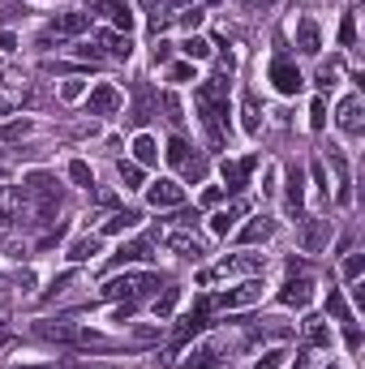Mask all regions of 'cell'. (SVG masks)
<instances>
[{
    "mask_svg": "<svg viewBox=\"0 0 365 369\" xmlns=\"http://www.w3.org/2000/svg\"><path fill=\"white\" fill-rule=\"evenodd\" d=\"M309 301H314V284L309 279H288L284 292H279V305L284 309H305Z\"/></svg>",
    "mask_w": 365,
    "mask_h": 369,
    "instance_id": "obj_11",
    "label": "cell"
},
{
    "mask_svg": "<svg viewBox=\"0 0 365 369\" xmlns=\"http://www.w3.org/2000/svg\"><path fill=\"white\" fill-rule=\"evenodd\" d=\"M116 266H125V262H151V240H129V245H120V249L112 254Z\"/></svg>",
    "mask_w": 365,
    "mask_h": 369,
    "instance_id": "obj_17",
    "label": "cell"
},
{
    "mask_svg": "<svg viewBox=\"0 0 365 369\" xmlns=\"http://www.w3.org/2000/svg\"><path fill=\"white\" fill-rule=\"evenodd\" d=\"M181 52H185L189 60H206V56H211V43H206L202 35H189V39L181 43Z\"/></svg>",
    "mask_w": 365,
    "mask_h": 369,
    "instance_id": "obj_28",
    "label": "cell"
},
{
    "mask_svg": "<svg viewBox=\"0 0 365 369\" xmlns=\"http://www.w3.org/2000/svg\"><path fill=\"white\" fill-rule=\"evenodd\" d=\"M292 369H309V356H301V361H297V365H292Z\"/></svg>",
    "mask_w": 365,
    "mask_h": 369,
    "instance_id": "obj_48",
    "label": "cell"
},
{
    "mask_svg": "<svg viewBox=\"0 0 365 369\" xmlns=\"http://www.w3.org/2000/svg\"><path fill=\"white\" fill-rule=\"evenodd\" d=\"M95 254H99V236H82V240H73V245H69V254H65V258H69V262H90Z\"/></svg>",
    "mask_w": 365,
    "mask_h": 369,
    "instance_id": "obj_20",
    "label": "cell"
},
{
    "mask_svg": "<svg viewBox=\"0 0 365 369\" xmlns=\"http://www.w3.org/2000/svg\"><path fill=\"white\" fill-rule=\"evenodd\" d=\"M318 47H323L318 22H314V17H301V22H297V52H305V56H318Z\"/></svg>",
    "mask_w": 365,
    "mask_h": 369,
    "instance_id": "obj_13",
    "label": "cell"
},
{
    "mask_svg": "<svg viewBox=\"0 0 365 369\" xmlns=\"http://www.w3.org/2000/svg\"><path fill=\"white\" fill-rule=\"evenodd\" d=\"M361 266H365V262H361V254H352V258L344 262V275H348V279H357V275H361Z\"/></svg>",
    "mask_w": 365,
    "mask_h": 369,
    "instance_id": "obj_41",
    "label": "cell"
},
{
    "mask_svg": "<svg viewBox=\"0 0 365 369\" xmlns=\"http://www.w3.org/2000/svg\"><path fill=\"white\" fill-rule=\"evenodd\" d=\"M159 108L168 112V120H172V125H181V120H185V116H181V99H177V95H163Z\"/></svg>",
    "mask_w": 365,
    "mask_h": 369,
    "instance_id": "obj_33",
    "label": "cell"
},
{
    "mask_svg": "<svg viewBox=\"0 0 365 369\" xmlns=\"http://www.w3.org/2000/svg\"><path fill=\"white\" fill-rule=\"evenodd\" d=\"M86 112L90 116H112V112H120V90L116 86H95L90 90V99H86Z\"/></svg>",
    "mask_w": 365,
    "mask_h": 369,
    "instance_id": "obj_10",
    "label": "cell"
},
{
    "mask_svg": "<svg viewBox=\"0 0 365 369\" xmlns=\"http://www.w3.org/2000/svg\"><path fill=\"white\" fill-rule=\"evenodd\" d=\"M352 39H357V22H352V13H348V17H344V26H339V43L352 47Z\"/></svg>",
    "mask_w": 365,
    "mask_h": 369,
    "instance_id": "obj_38",
    "label": "cell"
},
{
    "mask_svg": "<svg viewBox=\"0 0 365 369\" xmlns=\"http://www.w3.org/2000/svg\"><path fill=\"white\" fill-rule=\"evenodd\" d=\"M271 236H275V219H266V215H254L241 228V245H258V240H271Z\"/></svg>",
    "mask_w": 365,
    "mask_h": 369,
    "instance_id": "obj_14",
    "label": "cell"
},
{
    "mask_svg": "<svg viewBox=\"0 0 365 369\" xmlns=\"http://www.w3.org/2000/svg\"><path fill=\"white\" fill-rule=\"evenodd\" d=\"M133 159H138V163H155V159H159V142H155L151 133H138V138H133Z\"/></svg>",
    "mask_w": 365,
    "mask_h": 369,
    "instance_id": "obj_21",
    "label": "cell"
},
{
    "mask_svg": "<svg viewBox=\"0 0 365 369\" xmlns=\"http://www.w3.org/2000/svg\"><path fill=\"white\" fill-rule=\"evenodd\" d=\"M301 202H305V189H301V167L288 172V211L301 219Z\"/></svg>",
    "mask_w": 365,
    "mask_h": 369,
    "instance_id": "obj_22",
    "label": "cell"
},
{
    "mask_svg": "<svg viewBox=\"0 0 365 369\" xmlns=\"http://www.w3.org/2000/svg\"><path fill=\"white\" fill-rule=\"evenodd\" d=\"M309 177H314V193H318V198H327V189H331V185H327V172H323L318 163H314V172H309Z\"/></svg>",
    "mask_w": 365,
    "mask_h": 369,
    "instance_id": "obj_37",
    "label": "cell"
},
{
    "mask_svg": "<svg viewBox=\"0 0 365 369\" xmlns=\"http://www.w3.org/2000/svg\"><path fill=\"white\" fill-rule=\"evenodd\" d=\"M5 112H9V104H5V99H0V116H5Z\"/></svg>",
    "mask_w": 365,
    "mask_h": 369,
    "instance_id": "obj_50",
    "label": "cell"
},
{
    "mask_svg": "<svg viewBox=\"0 0 365 369\" xmlns=\"http://www.w3.org/2000/svg\"><path fill=\"white\" fill-rule=\"evenodd\" d=\"M202 17H206L202 9H189V13H181V26H185V31H193V26H202Z\"/></svg>",
    "mask_w": 365,
    "mask_h": 369,
    "instance_id": "obj_40",
    "label": "cell"
},
{
    "mask_svg": "<svg viewBox=\"0 0 365 369\" xmlns=\"http://www.w3.org/2000/svg\"><path fill=\"white\" fill-rule=\"evenodd\" d=\"M90 13H104L112 26H116V31H125V35L133 31V22H138L125 0H90Z\"/></svg>",
    "mask_w": 365,
    "mask_h": 369,
    "instance_id": "obj_8",
    "label": "cell"
},
{
    "mask_svg": "<svg viewBox=\"0 0 365 369\" xmlns=\"http://www.w3.org/2000/svg\"><path fill=\"white\" fill-rule=\"evenodd\" d=\"M163 155H168V163H172V167H181L189 181H202V177H206V163H202V155H193V151H189V142L172 138Z\"/></svg>",
    "mask_w": 365,
    "mask_h": 369,
    "instance_id": "obj_3",
    "label": "cell"
},
{
    "mask_svg": "<svg viewBox=\"0 0 365 369\" xmlns=\"http://www.w3.org/2000/svg\"><path fill=\"white\" fill-rule=\"evenodd\" d=\"M60 95H65V99H78V95H82V82H78V78L65 82V90H60Z\"/></svg>",
    "mask_w": 365,
    "mask_h": 369,
    "instance_id": "obj_44",
    "label": "cell"
},
{
    "mask_svg": "<svg viewBox=\"0 0 365 369\" xmlns=\"http://www.w3.org/2000/svg\"><path fill=\"white\" fill-rule=\"evenodd\" d=\"M335 120H339V129H344L348 138H361V99H344Z\"/></svg>",
    "mask_w": 365,
    "mask_h": 369,
    "instance_id": "obj_15",
    "label": "cell"
},
{
    "mask_svg": "<svg viewBox=\"0 0 365 369\" xmlns=\"http://www.w3.org/2000/svg\"><path fill=\"white\" fill-rule=\"evenodd\" d=\"M258 167V155H245V159H224V185H228V193H241L250 185V172Z\"/></svg>",
    "mask_w": 365,
    "mask_h": 369,
    "instance_id": "obj_9",
    "label": "cell"
},
{
    "mask_svg": "<svg viewBox=\"0 0 365 369\" xmlns=\"http://www.w3.org/2000/svg\"><path fill=\"white\" fill-rule=\"evenodd\" d=\"M168 56H172V43H159L155 47V65H168Z\"/></svg>",
    "mask_w": 365,
    "mask_h": 369,
    "instance_id": "obj_45",
    "label": "cell"
},
{
    "mask_svg": "<svg viewBox=\"0 0 365 369\" xmlns=\"http://www.w3.org/2000/svg\"><path fill=\"white\" fill-rule=\"evenodd\" d=\"M327 228H331V219H318V224H314V228L305 232V249H309V254H314V249H318V245H323Z\"/></svg>",
    "mask_w": 365,
    "mask_h": 369,
    "instance_id": "obj_32",
    "label": "cell"
},
{
    "mask_svg": "<svg viewBox=\"0 0 365 369\" xmlns=\"http://www.w3.org/2000/svg\"><path fill=\"white\" fill-rule=\"evenodd\" d=\"M13 369H52V365H13Z\"/></svg>",
    "mask_w": 365,
    "mask_h": 369,
    "instance_id": "obj_47",
    "label": "cell"
},
{
    "mask_svg": "<svg viewBox=\"0 0 365 369\" xmlns=\"http://www.w3.org/2000/svg\"><path fill=\"white\" fill-rule=\"evenodd\" d=\"M172 5H189V0H172Z\"/></svg>",
    "mask_w": 365,
    "mask_h": 369,
    "instance_id": "obj_51",
    "label": "cell"
},
{
    "mask_svg": "<svg viewBox=\"0 0 365 369\" xmlns=\"http://www.w3.org/2000/svg\"><path fill=\"white\" fill-rule=\"evenodd\" d=\"M327 309L335 313V322H339V327H352V322H357V318H352V309H348V301L339 297V288H331V297H327Z\"/></svg>",
    "mask_w": 365,
    "mask_h": 369,
    "instance_id": "obj_25",
    "label": "cell"
},
{
    "mask_svg": "<svg viewBox=\"0 0 365 369\" xmlns=\"http://www.w3.org/2000/svg\"><path fill=\"white\" fill-rule=\"evenodd\" d=\"M69 181L78 185V189H90V185H95V172H90L82 159H73V163H69Z\"/></svg>",
    "mask_w": 365,
    "mask_h": 369,
    "instance_id": "obj_31",
    "label": "cell"
},
{
    "mask_svg": "<svg viewBox=\"0 0 365 369\" xmlns=\"http://www.w3.org/2000/svg\"><path fill=\"white\" fill-rule=\"evenodd\" d=\"M258 297H262V279H245V284H236V288H228V292H219L215 305H219V309H245V305H254Z\"/></svg>",
    "mask_w": 365,
    "mask_h": 369,
    "instance_id": "obj_6",
    "label": "cell"
},
{
    "mask_svg": "<svg viewBox=\"0 0 365 369\" xmlns=\"http://www.w3.org/2000/svg\"><path fill=\"white\" fill-rule=\"evenodd\" d=\"M241 215H245V206H241V202H232V206H224V211H215V215H211V232H215V236H228V232L236 228V219H241Z\"/></svg>",
    "mask_w": 365,
    "mask_h": 369,
    "instance_id": "obj_16",
    "label": "cell"
},
{
    "mask_svg": "<svg viewBox=\"0 0 365 369\" xmlns=\"http://www.w3.org/2000/svg\"><path fill=\"white\" fill-rule=\"evenodd\" d=\"M266 78H271V86H275L279 95H297V90L305 86L301 69L292 65V60H284V56H275V60H271V69H266Z\"/></svg>",
    "mask_w": 365,
    "mask_h": 369,
    "instance_id": "obj_5",
    "label": "cell"
},
{
    "mask_svg": "<svg viewBox=\"0 0 365 369\" xmlns=\"http://www.w3.org/2000/svg\"><path fill=\"white\" fill-rule=\"evenodd\" d=\"M5 172H9V159H5V155H0V177H5Z\"/></svg>",
    "mask_w": 365,
    "mask_h": 369,
    "instance_id": "obj_49",
    "label": "cell"
},
{
    "mask_svg": "<svg viewBox=\"0 0 365 369\" xmlns=\"http://www.w3.org/2000/svg\"><path fill=\"white\" fill-rule=\"evenodd\" d=\"M331 167H335V177H339V202H352V189H348V163H344V155L331 146Z\"/></svg>",
    "mask_w": 365,
    "mask_h": 369,
    "instance_id": "obj_26",
    "label": "cell"
},
{
    "mask_svg": "<svg viewBox=\"0 0 365 369\" xmlns=\"http://www.w3.org/2000/svg\"><path fill=\"white\" fill-rule=\"evenodd\" d=\"M309 129H318V133L327 129V108H323V104H314V108H309Z\"/></svg>",
    "mask_w": 365,
    "mask_h": 369,
    "instance_id": "obj_36",
    "label": "cell"
},
{
    "mask_svg": "<svg viewBox=\"0 0 365 369\" xmlns=\"http://www.w3.org/2000/svg\"><path fill=\"white\" fill-rule=\"evenodd\" d=\"M284 356H288V352H279V348H275V352H266L254 369H279V365H284Z\"/></svg>",
    "mask_w": 365,
    "mask_h": 369,
    "instance_id": "obj_39",
    "label": "cell"
},
{
    "mask_svg": "<svg viewBox=\"0 0 365 369\" xmlns=\"http://www.w3.org/2000/svg\"><path fill=\"white\" fill-rule=\"evenodd\" d=\"M305 339L314 343V348H327V343H331V327L323 322V318H305Z\"/></svg>",
    "mask_w": 365,
    "mask_h": 369,
    "instance_id": "obj_24",
    "label": "cell"
},
{
    "mask_svg": "<svg viewBox=\"0 0 365 369\" xmlns=\"http://www.w3.org/2000/svg\"><path fill=\"white\" fill-rule=\"evenodd\" d=\"M168 78H172V82H189L193 69H189V65H172V73H168Z\"/></svg>",
    "mask_w": 365,
    "mask_h": 369,
    "instance_id": "obj_42",
    "label": "cell"
},
{
    "mask_svg": "<svg viewBox=\"0 0 365 369\" xmlns=\"http://www.w3.org/2000/svg\"><path fill=\"white\" fill-rule=\"evenodd\" d=\"M13 47H17V43H13V35H0V52H13Z\"/></svg>",
    "mask_w": 365,
    "mask_h": 369,
    "instance_id": "obj_46",
    "label": "cell"
},
{
    "mask_svg": "<svg viewBox=\"0 0 365 369\" xmlns=\"http://www.w3.org/2000/svg\"><path fill=\"white\" fill-rule=\"evenodd\" d=\"M138 219H142L138 211H116V215L108 219V224H104V232H108V236H120V232H129V228H138Z\"/></svg>",
    "mask_w": 365,
    "mask_h": 369,
    "instance_id": "obj_23",
    "label": "cell"
},
{
    "mask_svg": "<svg viewBox=\"0 0 365 369\" xmlns=\"http://www.w3.org/2000/svg\"><path fill=\"white\" fill-rule=\"evenodd\" d=\"M211 365H219V343H198L181 369H211Z\"/></svg>",
    "mask_w": 365,
    "mask_h": 369,
    "instance_id": "obj_18",
    "label": "cell"
},
{
    "mask_svg": "<svg viewBox=\"0 0 365 369\" xmlns=\"http://www.w3.org/2000/svg\"><path fill=\"white\" fill-rule=\"evenodd\" d=\"M181 198H185V193H181V185H177V181H155L151 189H146V202H151V206H159V211H168V206H181Z\"/></svg>",
    "mask_w": 365,
    "mask_h": 369,
    "instance_id": "obj_12",
    "label": "cell"
},
{
    "mask_svg": "<svg viewBox=\"0 0 365 369\" xmlns=\"http://www.w3.org/2000/svg\"><path fill=\"white\" fill-rule=\"evenodd\" d=\"M335 78H339V65L331 60V65H318V86H335Z\"/></svg>",
    "mask_w": 365,
    "mask_h": 369,
    "instance_id": "obj_35",
    "label": "cell"
},
{
    "mask_svg": "<svg viewBox=\"0 0 365 369\" xmlns=\"http://www.w3.org/2000/svg\"><path fill=\"white\" fill-rule=\"evenodd\" d=\"M262 266H266V262H262L258 254H236V258H224L215 270H206L202 284H211L215 275H254V270H262Z\"/></svg>",
    "mask_w": 365,
    "mask_h": 369,
    "instance_id": "obj_7",
    "label": "cell"
},
{
    "mask_svg": "<svg viewBox=\"0 0 365 369\" xmlns=\"http://www.w3.org/2000/svg\"><path fill=\"white\" fill-rule=\"evenodd\" d=\"M241 125H245V133H258L262 129V116H258V104H254V95H245V104H241Z\"/></svg>",
    "mask_w": 365,
    "mask_h": 369,
    "instance_id": "obj_29",
    "label": "cell"
},
{
    "mask_svg": "<svg viewBox=\"0 0 365 369\" xmlns=\"http://www.w3.org/2000/svg\"><path fill=\"white\" fill-rule=\"evenodd\" d=\"M151 288H159V275H116L99 288L104 301H142Z\"/></svg>",
    "mask_w": 365,
    "mask_h": 369,
    "instance_id": "obj_1",
    "label": "cell"
},
{
    "mask_svg": "<svg viewBox=\"0 0 365 369\" xmlns=\"http://www.w3.org/2000/svg\"><path fill=\"white\" fill-rule=\"evenodd\" d=\"M219 198H224V189H219V185H211V189H202V206H215Z\"/></svg>",
    "mask_w": 365,
    "mask_h": 369,
    "instance_id": "obj_43",
    "label": "cell"
},
{
    "mask_svg": "<svg viewBox=\"0 0 365 369\" xmlns=\"http://www.w3.org/2000/svg\"><path fill=\"white\" fill-rule=\"evenodd\" d=\"M78 56H112V60H129V52H133V43H129V35H112V31H99L90 43H78L73 47Z\"/></svg>",
    "mask_w": 365,
    "mask_h": 369,
    "instance_id": "obj_2",
    "label": "cell"
},
{
    "mask_svg": "<svg viewBox=\"0 0 365 369\" xmlns=\"http://www.w3.org/2000/svg\"><path fill=\"white\" fill-rule=\"evenodd\" d=\"M22 133H31V120H13V125H5V129H0V142H13Z\"/></svg>",
    "mask_w": 365,
    "mask_h": 369,
    "instance_id": "obj_34",
    "label": "cell"
},
{
    "mask_svg": "<svg viewBox=\"0 0 365 369\" xmlns=\"http://www.w3.org/2000/svg\"><path fill=\"white\" fill-rule=\"evenodd\" d=\"M90 31V17L86 13H56L52 22H47V35H43V43H60V39H73V35H86Z\"/></svg>",
    "mask_w": 365,
    "mask_h": 369,
    "instance_id": "obj_4",
    "label": "cell"
},
{
    "mask_svg": "<svg viewBox=\"0 0 365 369\" xmlns=\"http://www.w3.org/2000/svg\"><path fill=\"white\" fill-rule=\"evenodd\" d=\"M168 245H172L181 258H193V262L202 258V240H198V236H189V232H172V236H168Z\"/></svg>",
    "mask_w": 365,
    "mask_h": 369,
    "instance_id": "obj_19",
    "label": "cell"
},
{
    "mask_svg": "<svg viewBox=\"0 0 365 369\" xmlns=\"http://www.w3.org/2000/svg\"><path fill=\"white\" fill-rule=\"evenodd\" d=\"M116 177H120V185H125V189H142V167L129 163V159L116 163Z\"/></svg>",
    "mask_w": 365,
    "mask_h": 369,
    "instance_id": "obj_27",
    "label": "cell"
},
{
    "mask_svg": "<svg viewBox=\"0 0 365 369\" xmlns=\"http://www.w3.org/2000/svg\"><path fill=\"white\" fill-rule=\"evenodd\" d=\"M177 301H181V288H163V297H155V318H168V313H172L177 309Z\"/></svg>",
    "mask_w": 365,
    "mask_h": 369,
    "instance_id": "obj_30",
    "label": "cell"
}]
</instances>
